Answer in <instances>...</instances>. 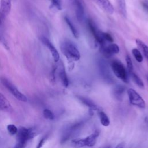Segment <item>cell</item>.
<instances>
[{
	"instance_id": "obj_1",
	"label": "cell",
	"mask_w": 148,
	"mask_h": 148,
	"mask_svg": "<svg viewBox=\"0 0 148 148\" xmlns=\"http://www.w3.org/2000/svg\"><path fill=\"white\" fill-rule=\"evenodd\" d=\"M60 49L68 61L69 68H71L72 70L74 66L73 62L77 61L80 58V52L77 47L74 43L67 39L62 41L60 44Z\"/></svg>"
},
{
	"instance_id": "obj_2",
	"label": "cell",
	"mask_w": 148,
	"mask_h": 148,
	"mask_svg": "<svg viewBox=\"0 0 148 148\" xmlns=\"http://www.w3.org/2000/svg\"><path fill=\"white\" fill-rule=\"evenodd\" d=\"M85 120V119H82L65 126L62 130L60 137V143L63 144L68 141L71 138L76 135L84 126L86 121Z\"/></svg>"
},
{
	"instance_id": "obj_3",
	"label": "cell",
	"mask_w": 148,
	"mask_h": 148,
	"mask_svg": "<svg viewBox=\"0 0 148 148\" xmlns=\"http://www.w3.org/2000/svg\"><path fill=\"white\" fill-rule=\"evenodd\" d=\"M98 136L99 132L95 131L85 138L72 140L71 142V146L73 148H82L85 146L92 147L95 145Z\"/></svg>"
},
{
	"instance_id": "obj_4",
	"label": "cell",
	"mask_w": 148,
	"mask_h": 148,
	"mask_svg": "<svg viewBox=\"0 0 148 148\" xmlns=\"http://www.w3.org/2000/svg\"><path fill=\"white\" fill-rule=\"evenodd\" d=\"M110 66L113 73L117 77L125 83L129 82L127 71L123 64L119 60H113L110 64Z\"/></svg>"
},
{
	"instance_id": "obj_5",
	"label": "cell",
	"mask_w": 148,
	"mask_h": 148,
	"mask_svg": "<svg viewBox=\"0 0 148 148\" xmlns=\"http://www.w3.org/2000/svg\"><path fill=\"white\" fill-rule=\"evenodd\" d=\"M98 68L99 75L102 80L108 84H112L114 83V78L110 72L108 65L106 62L100 59L98 61Z\"/></svg>"
},
{
	"instance_id": "obj_6",
	"label": "cell",
	"mask_w": 148,
	"mask_h": 148,
	"mask_svg": "<svg viewBox=\"0 0 148 148\" xmlns=\"http://www.w3.org/2000/svg\"><path fill=\"white\" fill-rule=\"evenodd\" d=\"M1 82L2 84L4 86V87H6V88L18 100L22 101V102H27L28 101V99L27 97L21 93L17 88L12 84L9 80H8L5 77H1Z\"/></svg>"
},
{
	"instance_id": "obj_7",
	"label": "cell",
	"mask_w": 148,
	"mask_h": 148,
	"mask_svg": "<svg viewBox=\"0 0 148 148\" xmlns=\"http://www.w3.org/2000/svg\"><path fill=\"white\" fill-rule=\"evenodd\" d=\"M17 142L28 143V140L34 138L36 136V132L32 128H28L24 127H20L18 129L16 134Z\"/></svg>"
},
{
	"instance_id": "obj_8",
	"label": "cell",
	"mask_w": 148,
	"mask_h": 148,
	"mask_svg": "<svg viewBox=\"0 0 148 148\" xmlns=\"http://www.w3.org/2000/svg\"><path fill=\"white\" fill-rule=\"evenodd\" d=\"M130 102L132 105L141 109L145 108V102L142 97L134 89L130 88L127 91Z\"/></svg>"
},
{
	"instance_id": "obj_9",
	"label": "cell",
	"mask_w": 148,
	"mask_h": 148,
	"mask_svg": "<svg viewBox=\"0 0 148 148\" xmlns=\"http://www.w3.org/2000/svg\"><path fill=\"white\" fill-rule=\"evenodd\" d=\"M87 25L95 41L100 45V46L105 45V41L104 40L102 36V31L98 29V28L97 27L95 23L92 21V20L89 19L87 21Z\"/></svg>"
},
{
	"instance_id": "obj_10",
	"label": "cell",
	"mask_w": 148,
	"mask_h": 148,
	"mask_svg": "<svg viewBox=\"0 0 148 148\" xmlns=\"http://www.w3.org/2000/svg\"><path fill=\"white\" fill-rule=\"evenodd\" d=\"M101 51L105 57L109 58L114 54H118L120 51L119 46L116 43H110L108 45L101 46Z\"/></svg>"
},
{
	"instance_id": "obj_11",
	"label": "cell",
	"mask_w": 148,
	"mask_h": 148,
	"mask_svg": "<svg viewBox=\"0 0 148 148\" xmlns=\"http://www.w3.org/2000/svg\"><path fill=\"white\" fill-rule=\"evenodd\" d=\"M40 40L44 44V45L46 46L49 50L54 60V61L55 62H58L60 61V54L56 48L53 45V43L46 37L44 36L40 37Z\"/></svg>"
},
{
	"instance_id": "obj_12",
	"label": "cell",
	"mask_w": 148,
	"mask_h": 148,
	"mask_svg": "<svg viewBox=\"0 0 148 148\" xmlns=\"http://www.w3.org/2000/svg\"><path fill=\"white\" fill-rule=\"evenodd\" d=\"M56 72L58 73L59 78L62 84L65 87H68L69 86V80L65 71V69L63 63L61 61L57 66H56Z\"/></svg>"
},
{
	"instance_id": "obj_13",
	"label": "cell",
	"mask_w": 148,
	"mask_h": 148,
	"mask_svg": "<svg viewBox=\"0 0 148 148\" xmlns=\"http://www.w3.org/2000/svg\"><path fill=\"white\" fill-rule=\"evenodd\" d=\"M97 5L103 11L108 14H112L114 13V8L109 0H91Z\"/></svg>"
},
{
	"instance_id": "obj_14",
	"label": "cell",
	"mask_w": 148,
	"mask_h": 148,
	"mask_svg": "<svg viewBox=\"0 0 148 148\" xmlns=\"http://www.w3.org/2000/svg\"><path fill=\"white\" fill-rule=\"evenodd\" d=\"M76 97L83 104L88 107L90 110H91V111H93V110L98 111L100 110V108L91 99L83 96H81V95H77Z\"/></svg>"
},
{
	"instance_id": "obj_15",
	"label": "cell",
	"mask_w": 148,
	"mask_h": 148,
	"mask_svg": "<svg viewBox=\"0 0 148 148\" xmlns=\"http://www.w3.org/2000/svg\"><path fill=\"white\" fill-rule=\"evenodd\" d=\"M12 0H1L0 14L3 17H6L10 13L12 8Z\"/></svg>"
},
{
	"instance_id": "obj_16",
	"label": "cell",
	"mask_w": 148,
	"mask_h": 148,
	"mask_svg": "<svg viewBox=\"0 0 148 148\" xmlns=\"http://www.w3.org/2000/svg\"><path fill=\"white\" fill-rule=\"evenodd\" d=\"M0 109L9 113L13 112L12 105L1 92H0Z\"/></svg>"
},
{
	"instance_id": "obj_17",
	"label": "cell",
	"mask_w": 148,
	"mask_h": 148,
	"mask_svg": "<svg viewBox=\"0 0 148 148\" xmlns=\"http://www.w3.org/2000/svg\"><path fill=\"white\" fill-rule=\"evenodd\" d=\"M75 15L77 20L79 21H82L84 17V9L83 1H80L75 3L73 5Z\"/></svg>"
},
{
	"instance_id": "obj_18",
	"label": "cell",
	"mask_w": 148,
	"mask_h": 148,
	"mask_svg": "<svg viewBox=\"0 0 148 148\" xmlns=\"http://www.w3.org/2000/svg\"><path fill=\"white\" fill-rule=\"evenodd\" d=\"M126 87L122 84H117L116 85L113 90L112 94L113 97L118 101H121L124 93L125 91Z\"/></svg>"
},
{
	"instance_id": "obj_19",
	"label": "cell",
	"mask_w": 148,
	"mask_h": 148,
	"mask_svg": "<svg viewBox=\"0 0 148 148\" xmlns=\"http://www.w3.org/2000/svg\"><path fill=\"white\" fill-rule=\"evenodd\" d=\"M117 5L120 14L122 17L126 18L127 16L125 0H116Z\"/></svg>"
},
{
	"instance_id": "obj_20",
	"label": "cell",
	"mask_w": 148,
	"mask_h": 148,
	"mask_svg": "<svg viewBox=\"0 0 148 148\" xmlns=\"http://www.w3.org/2000/svg\"><path fill=\"white\" fill-rule=\"evenodd\" d=\"M135 43L145 57L148 61V46L139 39H136L135 40Z\"/></svg>"
},
{
	"instance_id": "obj_21",
	"label": "cell",
	"mask_w": 148,
	"mask_h": 148,
	"mask_svg": "<svg viewBox=\"0 0 148 148\" xmlns=\"http://www.w3.org/2000/svg\"><path fill=\"white\" fill-rule=\"evenodd\" d=\"M64 19H65V21L66 24L68 25V27L69 28L71 32L72 33L73 36L75 38H78L79 36V33L77 29L75 28L73 23L71 21V20L69 19V18L67 16H65L64 17Z\"/></svg>"
},
{
	"instance_id": "obj_22",
	"label": "cell",
	"mask_w": 148,
	"mask_h": 148,
	"mask_svg": "<svg viewBox=\"0 0 148 148\" xmlns=\"http://www.w3.org/2000/svg\"><path fill=\"white\" fill-rule=\"evenodd\" d=\"M98 115L101 123L102 125L107 127L110 124V120L105 112L99 110H98Z\"/></svg>"
},
{
	"instance_id": "obj_23",
	"label": "cell",
	"mask_w": 148,
	"mask_h": 148,
	"mask_svg": "<svg viewBox=\"0 0 148 148\" xmlns=\"http://www.w3.org/2000/svg\"><path fill=\"white\" fill-rule=\"evenodd\" d=\"M133 82L140 88H144V83L142 82V80L140 79V77L135 74L134 72H131L130 73Z\"/></svg>"
},
{
	"instance_id": "obj_24",
	"label": "cell",
	"mask_w": 148,
	"mask_h": 148,
	"mask_svg": "<svg viewBox=\"0 0 148 148\" xmlns=\"http://www.w3.org/2000/svg\"><path fill=\"white\" fill-rule=\"evenodd\" d=\"M132 53L135 57V60L138 62H142L143 61V56L141 54V52L136 48H134L132 50Z\"/></svg>"
},
{
	"instance_id": "obj_25",
	"label": "cell",
	"mask_w": 148,
	"mask_h": 148,
	"mask_svg": "<svg viewBox=\"0 0 148 148\" xmlns=\"http://www.w3.org/2000/svg\"><path fill=\"white\" fill-rule=\"evenodd\" d=\"M43 117L48 120H53L54 119V115L51 110L49 109H45L43 111Z\"/></svg>"
},
{
	"instance_id": "obj_26",
	"label": "cell",
	"mask_w": 148,
	"mask_h": 148,
	"mask_svg": "<svg viewBox=\"0 0 148 148\" xmlns=\"http://www.w3.org/2000/svg\"><path fill=\"white\" fill-rule=\"evenodd\" d=\"M6 128H7V131H8V133L11 135H16L17 133L18 128L14 124H8L7 125Z\"/></svg>"
},
{
	"instance_id": "obj_27",
	"label": "cell",
	"mask_w": 148,
	"mask_h": 148,
	"mask_svg": "<svg viewBox=\"0 0 148 148\" xmlns=\"http://www.w3.org/2000/svg\"><path fill=\"white\" fill-rule=\"evenodd\" d=\"M125 61H126V64H127V68L129 73L134 72V67H133L131 57L129 55L126 56Z\"/></svg>"
},
{
	"instance_id": "obj_28",
	"label": "cell",
	"mask_w": 148,
	"mask_h": 148,
	"mask_svg": "<svg viewBox=\"0 0 148 148\" xmlns=\"http://www.w3.org/2000/svg\"><path fill=\"white\" fill-rule=\"evenodd\" d=\"M102 36L104 40L106 42H113V38L111 36L110 34H109L108 32H102Z\"/></svg>"
},
{
	"instance_id": "obj_29",
	"label": "cell",
	"mask_w": 148,
	"mask_h": 148,
	"mask_svg": "<svg viewBox=\"0 0 148 148\" xmlns=\"http://www.w3.org/2000/svg\"><path fill=\"white\" fill-rule=\"evenodd\" d=\"M51 5L57 9L61 10V3L60 0H50Z\"/></svg>"
},
{
	"instance_id": "obj_30",
	"label": "cell",
	"mask_w": 148,
	"mask_h": 148,
	"mask_svg": "<svg viewBox=\"0 0 148 148\" xmlns=\"http://www.w3.org/2000/svg\"><path fill=\"white\" fill-rule=\"evenodd\" d=\"M47 137H48L47 135H45V136H43V137L40 139V140L39 141L38 143L37 144V145H36V148H42V147H43V145L45 144V142L46 141V140H47Z\"/></svg>"
},
{
	"instance_id": "obj_31",
	"label": "cell",
	"mask_w": 148,
	"mask_h": 148,
	"mask_svg": "<svg viewBox=\"0 0 148 148\" xmlns=\"http://www.w3.org/2000/svg\"><path fill=\"white\" fill-rule=\"evenodd\" d=\"M27 143L21 142H17L13 148H25Z\"/></svg>"
},
{
	"instance_id": "obj_32",
	"label": "cell",
	"mask_w": 148,
	"mask_h": 148,
	"mask_svg": "<svg viewBox=\"0 0 148 148\" xmlns=\"http://www.w3.org/2000/svg\"><path fill=\"white\" fill-rule=\"evenodd\" d=\"M142 5H143V7L145 9V10L148 12V1H142Z\"/></svg>"
},
{
	"instance_id": "obj_33",
	"label": "cell",
	"mask_w": 148,
	"mask_h": 148,
	"mask_svg": "<svg viewBox=\"0 0 148 148\" xmlns=\"http://www.w3.org/2000/svg\"><path fill=\"white\" fill-rule=\"evenodd\" d=\"M68 1L69 3H70L71 5H73L75 3H76L77 2L80 1H83V0H67Z\"/></svg>"
},
{
	"instance_id": "obj_34",
	"label": "cell",
	"mask_w": 148,
	"mask_h": 148,
	"mask_svg": "<svg viewBox=\"0 0 148 148\" xmlns=\"http://www.w3.org/2000/svg\"><path fill=\"white\" fill-rule=\"evenodd\" d=\"M115 148H124V143H120L115 147Z\"/></svg>"
},
{
	"instance_id": "obj_35",
	"label": "cell",
	"mask_w": 148,
	"mask_h": 148,
	"mask_svg": "<svg viewBox=\"0 0 148 148\" xmlns=\"http://www.w3.org/2000/svg\"><path fill=\"white\" fill-rule=\"evenodd\" d=\"M105 148H110V146H107V147H106Z\"/></svg>"
},
{
	"instance_id": "obj_36",
	"label": "cell",
	"mask_w": 148,
	"mask_h": 148,
	"mask_svg": "<svg viewBox=\"0 0 148 148\" xmlns=\"http://www.w3.org/2000/svg\"><path fill=\"white\" fill-rule=\"evenodd\" d=\"M1 24H2V22H1V19H0V25H1Z\"/></svg>"
}]
</instances>
